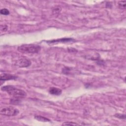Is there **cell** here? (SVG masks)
<instances>
[{
  "label": "cell",
  "instance_id": "cell-1",
  "mask_svg": "<svg viewBox=\"0 0 126 126\" xmlns=\"http://www.w3.org/2000/svg\"><path fill=\"white\" fill-rule=\"evenodd\" d=\"M1 90L6 92L10 95L15 98H23L25 97L27 95V94L24 91L11 85L3 86L1 87Z\"/></svg>",
  "mask_w": 126,
  "mask_h": 126
},
{
  "label": "cell",
  "instance_id": "cell-2",
  "mask_svg": "<svg viewBox=\"0 0 126 126\" xmlns=\"http://www.w3.org/2000/svg\"><path fill=\"white\" fill-rule=\"evenodd\" d=\"M19 52L23 53H37L41 50V47L34 44H24L19 46L17 48Z\"/></svg>",
  "mask_w": 126,
  "mask_h": 126
},
{
  "label": "cell",
  "instance_id": "cell-3",
  "mask_svg": "<svg viewBox=\"0 0 126 126\" xmlns=\"http://www.w3.org/2000/svg\"><path fill=\"white\" fill-rule=\"evenodd\" d=\"M0 113L1 115L6 116H15L19 114V111L12 106H5L1 108Z\"/></svg>",
  "mask_w": 126,
  "mask_h": 126
},
{
  "label": "cell",
  "instance_id": "cell-4",
  "mask_svg": "<svg viewBox=\"0 0 126 126\" xmlns=\"http://www.w3.org/2000/svg\"><path fill=\"white\" fill-rule=\"evenodd\" d=\"M31 64V62L28 59L25 58H21L16 61L15 65L19 67H28Z\"/></svg>",
  "mask_w": 126,
  "mask_h": 126
},
{
  "label": "cell",
  "instance_id": "cell-5",
  "mask_svg": "<svg viewBox=\"0 0 126 126\" xmlns=\"http://www.w3.org/2000/svg\"><path fill=\"white\" fill-rule=\"evenodd\" d=\"M17 78V76L8 73H3L0 75V81H6L10 80H15Z\"/></svg>",
  "mask_w": 126,
  "mask_h": 126
},
{
  "label": "cell",
  "instance_id": "cell-6",
  "mask_svg": "<svg viewBox=\"0 0 126 126\" xmlns=\"http://www.w3.org/2000/svg\"><path fill=\"white\" fill-rule=\"evenodd\" d=\"M49 92L50 94L52 95H60L62 94V91L61 89L59 88H57L55 87H51L49 89Z\"/></svg>",
  "mask_w": 126,
  "mask_h": 126
},
{
  "label": "cell",
  "instance_id": "cell-7",
  "mask_svg": "<svg viewBox=\"0 0 126 126\" xmlns=\"http://www.w3.org/2000/svg\"><path fill=\"white\" fill-rule=\"evenodd\" d=\"M74 40L72 38H61V39H57L55 40H49L47 41V42L48 43H54V42H68V41H74Z\"/></svg>",
  "mask_w": 126,
  "mask_h": 126
},
{
  "label": "cell",
  "instance_id": "cell-8",
  "mask_svg": "<svg viewBox=\"0 0 126 126\" xmlns=\"http://www.w3.org/2000/svg\"><path fill=\"white\" fill-rule=\"evenodd\" d=\"M34 118L36 120L41 121V122H50V120L48 119L47 118H45L44 117L41 116H38V115H35L34 116Z\"/></svg>",
  "mask_w": 126,
  "mask_h": 126
},
{
  "label": "cell",
  "instance_id": "cell-9",
  "mask_svg": "<svg viewBox=\"0 0 126 126\" xmlns=\"http://www.w3.org/2000/svg\"><path fill=\"white\" fill-rule=\"evenodd\" d=\"M0 13L2 15H7L9 14V11L8 9H6V8H3V9H1L0 10Z\"/></svg>",
  "mask_w": 126,
  "mask_h": 126
},
{
  "label": "cell",
  "instance_id": "cell-10",
  "mask_svg": "<svg viewBox=\"0 0 126 126\" xmlns=\"http://www.w3.org/2000/svg\"><path fill=\"white\" fill-rule=\"evenodd\" d=\"M62 125L63 126H78L79 124L74 123V122H64V123H63L62 124Z\"/></svg>",
  "mask_w": 126,
  "mask_h": 126
},
{
  "label": "cell",
  "instance_id": "cell-11",
  "mask_svg": "<svg viewBox=\"0 0 126 126\" xmlns=\"http://www.w3.org/2000/svg\"><path fill=\"white\" fill-rule=\"evenodd\" d=\"M119 6H120L121 8H125V7H126V1H125V0H124V1H119Z\"/></svg>",
  "mask_w": 126,
  "mask_h": 126
},
{
  "label": "cell",
  "instance_id": "cell-12",
  "mask_svg": "<svg viewBox=\"0 0 126 126\" xmlns=\"http://www.w3.org/2000/svg\"><path fill=\"white\" fill-rule=\"evenodd\" d=\"M115 116L117 118H120V119H126V115L125 114H116Z\"/></svg>",
  "mask_w": 126,
  "mask_h": 126
}]
</instances>
